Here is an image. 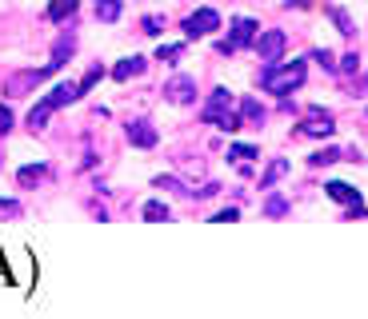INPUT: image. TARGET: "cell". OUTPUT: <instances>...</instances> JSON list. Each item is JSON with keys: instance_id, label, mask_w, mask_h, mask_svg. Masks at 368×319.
Masks as SVG:
<instances>
[{"instance_id": "cell-1", "label": "cell", "mask_w": 368, "mask_h": 319, "mask_svg": "<svg viewBox=\"0 0 368 319\" xmlns=\"http://www.w3.org/2000/svg\"><path fill=\"white\" fill-rule=\"evenodd\" d=\"M308 76L305 60H292V64H265V72H260V88L272 92V96H288L292 88H300Z\"/></svg>"}, {"instance_id": "cell-2", "label": "cell", "mask_w": 368, "mask_h": 319, "mask_svg": "<svg viewBox=\"0 0 368 319\" xmlns=\"http://www.w3.org/2000/svg\"><path fill=\"white\" fill-rule=\"evenodd\" d=\"M205 120H208V124H216V128H225V132H236V128H240V120L232 116V92H228V88H216L213 100H208V108H205Z\"/></svg>"}, {"instance_id": "cell-3", "label": "cell", "mask_w": 368, "mask_h": 319, "mask_svg": "<svg viewBox=\"0 0 368 319\" xmlns=\"http://www.w3.org/2000/svg\"><path fill=\"white\" fill-rule=\"evenodd\" d=\"M220 28V12L216 9H196L193 16H184V36H208V32Z\"/></svg>"}, {"instance_id": "cell-4", "label": "cell", "mask_w": 368, "mask_h": 319, "mask_svg": "<svg viewBox=\"0 0 368 319\" xmlns=\"http://www.w3.org/2000/svg\"><path fill=\"white\" fill-rule=\"evenodd\" d=\"M245 44H256V20L248 16H236L232 20V36L220 44V52H232V48H245Z\"/></svg>"}, {"instance_id": "cell-5", "label": "cell", "mask_w": 368, "mask_h": 319, "mask_svg": "<svg viewBox=\"0 0 368 319\" xmlns=\"http://www.w3.org/2000/svg\"><path fill=\"white\" fill-rule=\"evenodd\" d=\"M328 196L337 199V204H344L348 208V216H364V204H360V192L357 188H348V184H340V179H332V184H328Z\"/></svg>"}, {"instance_id": "cell-6", "label": "cell", "mask_w": 368, "mask_h": 319, "mask_svg": "<svg viewBox=\"0 0 368 319\" xmlns=\"http://www.w3.org/2000/svg\"><path fill=\"white\" fill-rule=\"evenodd\" d=\"M285 44H288V36L285 32H265V36L256 40V52H260V60H265V64H276V60L285 56Z\"/></svg>"}, {"instance_id": "cell-7", "label": "cell", "mask_w": 368, "mask_h": 319, "mask_svg": "<svg viewBox=\"0 0 368 319\" xmlns=\"http://www.w3.org/2000/svg\"><path fill=\"white\" fill-rule=\"evenodd\" d=\"M297 132H300V136H332V132H337V124H332V116H328V112H317V108H312Z\"/></svg>"}, {"instance_id": "cell-8", "label": "cell", "mask_w": 368, "mask_h": 319, "mask_svg": "<svg viewBox=\"0 0 368 319\" xmlns=\"http://www.w3.org/2000/svg\"><path fill=\"white\" fill-rule=\"evenodd\" d=\"M164 96L173 100V104H188V100L196 96V80L193 76H173L168 88H164Z\"/></svg>"}, {"instance_id": "cell-9", "label": "cell", "mask_w": 368, "mask_h": 319, "mask_svg": "<svg viewBox=\"0 0 368 319\" xmlns=\"http://www.w3.org/2000/svg\"><path fill=\"white\" fill-rule=\"evenodd\" d=\"M156 132L148 128V124H144V120H136V124H128V144H136V148H153L156 144Z\"/></svg>"}, {"instance_id": "cell-10", "label": "cell", "mask_w": 368, "mask_h": 319, "mask_svg": "<svg viewBox=\"0 0 368 319\" xmlns=\"http://www.w3.org/2000/svg\"><path fill=\"white\" fill-rule=\"evenodd\" d=\"M52 104V108H64V104H72V100H81V88H76V84H68V80H64V84H56V88L48 92V96H44Z\"/></svg>"}, {"instance_id": "cell-11", "label": "cell", "mask_w": 368, "mask_h": 319, "mask_svg": "<svg viewBox=\"0 0 368 319\" xmlns=\"http://www.w3.org/2000/svg\"><path fill=\"white\" fill-rule=\"evenodd\" d=\"M144 68H148V60H144V56H128V60H121V64L113 68V76L116 80H128V76H140Z\"/></svg>"}, {"instance_id": "cell-12", "label": "cell", "mask_w": 368, "mask_h": 319, "mask_svg": "<svg viewBox=\"0 0 368 319\" xmlns=\"http://www.w3.org/2000/svg\"><path fill=\"white\" fill-rule=\"evenodd\" d=\"M121 12H124L121 0H96V20H101V24H113V20H121Z\"/></svg>"}, {"instance_id": "cell-13", "label": "cell", "mask_w": 368, "mask_h": 319, "mask_svg": "<svg viewBox=\"0 0 368 319\" xmlns=\"http://www.w3.org/2000/svg\"><path fill=\"white\" fill-rule=\"evenodd\" d=\"M52 112H56V108H52L48 100H41V104H36V108L29 112V128H32V132H41L44 124H48V116H52Z\"/></svg>"}, {"instance_id": "cell-14", "label": "cell", "mask_w": 368, "mask_h": 319, "mask_svg": "<svg viewBox=\"0 0 368 319\" xmlns=\"http://www.w3.org/2000/svg\"><path fill=\"white\" fill-rule=\"evenodd\" d=\"M76 4H81V0H52V4H48V20H56V24H61L64 16H72V12H76Z\"/></svg>"}, {"instance_id": "cell-15", "label": "cell", "mask_w": 368, "mask_h": 319, "mask_svg": "<svg viewBox=\"0 0 368 319\" xmlns=\"http://www.w3.org/2000/svg\"><path fill=\"white\" fill-rule=\"evenodd\" d=\"M228 156L240 164V172H248V160H256V148H252V144H232V148H228Z\"/></svg>"}, {"instance_id": "cell-16", "label": "cell", "mask_w": 368, "mask_h": 319, "mask_svg": "<svg viewBox=\"0 0 368 319\" xmlns=\"http://www.w3.org/2000/svg\"><path fill=\"white\" fill-rule=\"evenodd\" d=\"M285 172H288V160H276L272 168L265 172V179H260V192H268V188H272V184H276V179L285 176Z\"/></svg>"}, {"instance_id": "cell-17", "label": "cell", "mask_w": 368, "mask_h": 319, "mask_svg": "<svg viewBox=\"0 0 368 319\" xmlns=\"http://www.w3.org/2000/svg\"><path fill=\"white\" fill-rule=\"evenodd\" d=\"M24 184V188H32V184H41L44 179V164H29V168H21V176H16Z\"/></svg>"}, {"instance_id": "cell-18", "label": "cell", "mask_w": 368, "mask_h": 319, "mask_svg": "<svg viewBox=\"0 0 368 319\" xmlns=\"http://www.w3.org/2000/svg\"><path fill=\"white\" fill-rule=\"evenodd\" d=\"M101 76H104V68H101V64H92V68L84 72V80L76 84V88H81V96H88V92L96 88V80H101Z\"/></svg>"}, {"instance_id": "cell-19", "label": "cell", "mask_w": 368, "mask_h": 319, "mask_svg": "<svg viewBox=\"0 0 368 319\" xmlns=\"http://www.w3.org/2000/svg\"><path fill=\"white\" fill-rule=\"evenodd\" d=\"M240 112H245L248 124H265V108H260L256 100H245V104H240Z\"/></svg>"}, {"instance_id": "cell-20", "label": "cell", "mask_w": 368, "mask_h": 319, "mask_svg": "<svg viewBox=\"0 0 368 319\" xmlns=\"http://www.w3.org/2000/svg\"><path fill=\"white\" fill-rule=\"evenodd\" d=\"M144 219L148 224H160V219H168V208H164L160 199H153V204H144Z\"/></svg>"}, {"instance_id": "cell-21", "label": "cell", "mask_w": 368, "mask_h": 319, "mask_svg": "<svg viewBox=\"0 0 368 319\" xmlns=\"http://www.w3.org/2000/svg\"><path fill=\"white\" fill-rule=\"evenodd\" d=\"M72 48H76V40H61V44H56V52H52V64H64V60L72 56Z\"/></svg>"}, {"instance_id": "cell-22", "label": "cell", "mask_w": 368, "mask_h": 319, "mask_svg": "<svg viewBox=\"0 0 368 319\" xmlns=\"http://www.w3.org/2000/svg\"><path fill=\"white\" fill-rule=\"evenodd\" d=\"M180 44H160V48H156V60H180Z\"/></svg>"}, {"instance_id": "cell-23", "label": "cell", "mask_w": 368, "mask_h": 319, "mask_svg": "<svg viewBox=\"0 0 368 319\" xmlns=\"http://www.w3.org/2000/svg\"><path fill=\"white\" fill-rule=\"evenodd\" d=\"M265 211H268V216H285V211H288V204H285L280 196H272V199L265 204Z\"/></svg>"}, {"instance_id": "cell-24", "label": "cell", "mask_w": 368, "mask_h": 319, "mask_svg": "<svg viewBox=\"0 0 368 319\" xmlns=\"http://www.w3.org/2000/svg\"><path fill=\"white\" fill-rule=\"evenodd\" d=\"M160 28H164L160 16H144V32H148V36H160Z\"/></svg>"}, {"instance_id": "cell-25", "label": "cell", "mask_w": 368, "mask_h": 319, "mask_svg": "<svg viewBox=\"0 0 368 319\" xmlns=\"http://www.w3.org/2000/svg\"><path fill=\"white\" fill-rule=\"evenodd\" d=\"M332 20H337V24H340V32H344V36H352V20H348L344 12H340V9H332Z\"/></svg>"}, {"instance_id": "cell-26", "label": "cell", "mask_w": 368, "mask_h": 319, "mask_svg": "<svg viewBox=\"0 0 368 319\" xmlns=\"http://www.w3.org/2000/svg\"><path fill=\"white\" fill-rule=\"evenodd\" d=\"M312 164H317V168H324V164H337V152L328 148V152H317V156H312Z\"/></svg>"}, {"instance_id": "cell-27", "label": "cell", "mask_w": 368, "mask_h": 319, "mask_svg": "<svg viewBox=\"0 0 368 319\" xmlns=\"http://www.w3.org/2000/svg\"><path fill=\"white\" fill-rule=\"evenodd\" d=\"M4 132H12V112L0 104V136H4Z\"/></svg>"}, {"instance_id": "cell-28", "label": "cell", "mask_w": 368, "mask_h": 319, "mask_svg": "<svg viewBox=\"0 0 368 319\" xmlns=\"http://www.w3.org/2000/svg\"><path fill=\"white\" fill-rule=\"evenodd\" d=\"M317 60H320V68H328V72L337 68V64H332V52H328V48H317Z\"/></svg>"}, {"instance_id": "cell-29", "label": "cell", "mask_w": 368, "mask_h": 319, "mask_svg": "<svg viewBox=\"0 0 368 319\" xmlns=\"http://www.w3.org/2000/svg\"><path fill=\"white\" fill-rule=\"evenodd\" d=\"M236 216H240V211H236V208H225V211H220V216H216V224H232Z\"/></svg>"}, {"instance_id": "cell-30", "label": "cell", "mask_w": 368, "mask_h": 319, "mask_svg": "<svg viewBox=\"0 0 368 319\" xmlns=\"http://www.w3.org/2000/svg\"><path fill=\"white\" fill-rule=\"evenodd\" d=\"M340 64H344V72H357V64H360V60H357V52H352V56H344Z\"/></svg>"}, {"instance_id": "cell-31", "label": "cell", "mask_w": 368, "mask_h": 319, "mask_svg": "<svg viewBox=\"0 0 368 319\" xmlns=\"http://www.w3.org/2000/svg\"><path fill=\"white\" fill-rule=\"evenodd\" d=\"M0 211H4V216H16V204H12V199H0Z\"/></svg>"}]
</instances>
